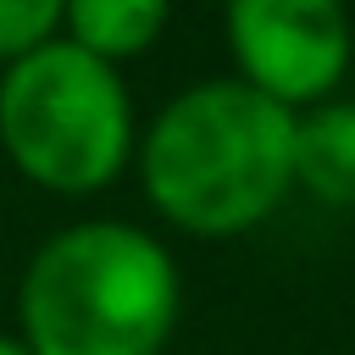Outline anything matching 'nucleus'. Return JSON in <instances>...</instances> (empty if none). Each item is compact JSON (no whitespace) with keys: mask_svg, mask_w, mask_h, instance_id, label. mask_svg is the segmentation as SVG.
Returning <instances> with one entry per match:
<instances>
[{"mask_svg":"<svg viewBox=\"0 0 355 355\" xmlns=\"http://www.w3.org/2000/svg\"><path fill=\"white\" fill-rule=\"evenodd\" d=\"M133 155L166 222L200 239L250 233L294 189V111L244 78H200L155 111Z\"/></svg>","mask_w":355,"mask_h":355,"instance_id":"nucleus-1","label":"nucleus"},{"mask_svg":"<svg viewBox=\"0 0 355 355\" xmlns=\"http://www.w3.org/2000/svg\"><path fill=\"white\" fill-rule=\"evenodd\" d=\"M178 311L172 250L111 216L50 233L17 283V322L33 355H161Z\"/></svg>","mask_w":355,"mask_h":355,"instance_id":"nucleus-2","label":"nucleus"},{"mask_svg":"<svg viewBox=\"0 0 355 355\" xmlns=\"http://www.w3.org/2000/svg\"><path fill=\"white\" fill-rule=\"evenodd\" d=\"M0 150L55 194L105 189L139 150L122 72L67 33L0 72Z\"/></svg>","mask_w":355,"mask_h":355,"instance_id":"nucleus-3","label":"nucleus"},{"mask_svg":"<svg viewBox=\"0 0 355 355\" xmlns=\"http://www.w3.org/2000/svg\"><path fill=\"white\" fill-rule=\"evenodd\" d=\"M227 44L239 61L233 78L294 116L333 100L355 61V28L333 0H233Z\"/></svg>","mask_w":355,"mask_h":355,"instance_id":"nucleus-4","label":"nucleus"},{"mask_svg":"<svg viewBox=\"0 0 355 355\" xmlns=\"http://www.w3.org/2000/svg\"><path fill=\"white\" fill-rule=\"evenodd\" d=\"M294 189L355 211V100H322L294 116Z\"/></svg>","mask_w":355,"mask_h":355,"instance_id":"nucleus-5","label":"nucleus"},{"mask_svg":"<svg viewBox=\"0 0 355 355\" xmlns=\"http://www.w3.org/2000/svg\"><path fill=\"white\" fill-rule=\"evenodd\" d=\"M161 28H166L161 0H67L61 6V33L111 67L128 55H144L161 39Z\"/></svg>","mask_w":355,"mask_h":355,"instance_id":"nucleus-6","label":"nucleus"},{"mask_svg":"<svg viewBox=\"0 0 355 355\" xmlns=\"http://www.w3.org/2000/svg\"><path fill=\"white\" fill-rule=\"evenodd\" d=\"M61 33V6L55 0H0V61H22L39 44Z\"/></svg>","mask_w":355,"mask_h":355,"instance_id":"nucleus-7","label":"nucleus"},{"mask_svg":"<svg viewBox=\"0 0 355 355\" xmlns=\"http://www.w3.org/2000/svg\"><path fill=\"white\" fill-rule=\"evenodd\" d=\"M0 355H33L22 338H11V333H0Z\"/></svg>","mask_w":355,"mask_h":355,"instance_id":"nucleus-8","label":"nucleus"}]
</instances>
